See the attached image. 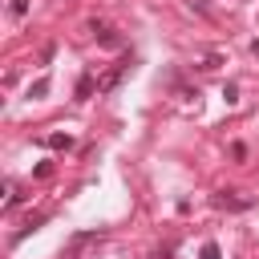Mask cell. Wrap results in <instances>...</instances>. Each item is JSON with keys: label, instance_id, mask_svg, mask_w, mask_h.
I'll list each match as a JSON object with an SVG mask.
<instances>
[{"label": "cell", "instance_id": "cell-4", "mask_svg": "<svg viewBox=\"0 0 259 259\" xmlns=\"http://www.w3.org/2000/svg\"><path fill=\"white\" fill-rule=\"evenodd\" d=\"M45 93H49V77H36V81L28 85V97L36 101V97H45Z\"/></svg>", "mask_w": 259, "mask_h": 259}, {"label": "cell", "instance_id": "cell-3", "mask_svg": "<svg viewBox=\"0 0 259 259\" xmlns=\"http://www.w3.org/2000/svg\"><path fill=\"white\" fill-rule=\"evenodd\" d=\"M45 146H53V150H69V146H73V138L57 130V134H49V138H45Z\"/></svg>", "mask_w": 259, "mask_h": 259}, {"label": "cell", "instance_id": "cell-10", "mask_svg": "<svg viewBox=\"0 0 259 259\" xmlns=\"http://www.w3.org/2000/svg\"><path fill=\"white\" fill-rule=\"evenodd\" d=\"M186 4H190V8H194V12H202V16H206V12H210V0H186Z\"/></svg>", "mask_w": 259, "mask_h": 259}, {"label": "cell", "instance_id": "cell-1", "mask_svg": "<svg viewBox=\"0 0 259 259\" xmlns=\"http://www.w3.org/2000/svg\"><path fill=\"white\" fill-rule=\"evenodd\" d=\"M89 28H93V36H97V45H101V49H121V36H117V28H113V24L93 20Z\"/></svg>", "mask_w": 259, "mask_h": 259}, {"label": "cell", "instance_id": "cell-7", "mask_svg": "<svg viewBox=\"0 0 259 259\" xmlns=\"http://www.w3.org/2000/svg\"><path fill=\"white\" fill-rule=\"evenodd\" d=\"M121 73H125V65H117V69H113V73H105V77H101V89H113V85H117V77H121Z\"/></svg>", "mask_w": 259, "mask_h": 259}, {"label": "cell", "instance_id": "cell-5", "mask_svg": "<svg viewBox=\"0 0 259 259\" xmlns=\"http://www.w3.org/2000/svg\"><path fill=\"white\" fill-rule=\"evenodd\" d=\"M89 93H93V77H89V73H85V77H81V81H77V101H85V97H89Z\"/></svg>", "mask_w": 259, "mask_h": 259}, {"label": "cell", "instance_id": "cell-2", "mask_svg": "<svg viewBox=\"0 0 259 259\" xmlns=\"http://www.w3.org/2000/svg\"><path fill=\"white\" fill-rule=\"evenodd\" d=\"M214 206H227V210H247L251 198H239V190H219L214 194Z\"/></svg>", "mask_w": 259, "mask_h": 259}, {"label": "cell", "instance_id": "cell-8", "mask_svg": "<svg viewBox=\"0 0 259 259\" xmlns=\"http://www.w3.org/2000/svg\"><path fill=\"white\" fill-rule=\"evenodd\" d=\"M198 259H223V251H219V243H202V251H198Z\"/></svg>", "mask_w": 259, "mask_h": 259}, {"label": "cell", "instance_id": "cell-9", "mask_svg": "<svg viewBox=\"0 0 259 259\" xmlns=\"http://www.w3.org/2000/svg\"><path fill=\"white\" fill-rule=\"evenodd\" d=\"M223 101L235 105V101H239V85H227V89H223Z\"/></svg>", "mask_w": 259, "mask_h": 259}, {"label": "cell", "instance_id": "cell-6", "mask_svg": "<svg viewBox=\"0 0 259 259\" xmlns=\"http://www.w3.org/2000/svg\"><path fill=\"white\" fill-rule=\"evenodd\" d=\"M8 12H12V20H24V16H28V0H12Z\"/></svg>", "mask_w": 259, "mask_h": 259}]
</instances>
